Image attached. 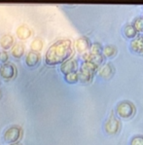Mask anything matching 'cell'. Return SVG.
Returning a JSON list of instances; mask_svg holds the SVG:
<instances>
[{"instance_id": "13", "label": "cell", "mask_w": 143, "mask_h": 145, "mask_svg": "<svg viewBox=\"0 0 143 145\" xmlns=\"http://www.w3.org/2000/svg\"><path fill=\"white\" fill-rule=\"evenodd\" d=\"M15 39L11 34H4L3 36L0 38V46L4 49V50H8V49L12 48L14 45Z\"/></svg>"}, {"instance_id": "1", "label": "cell", "mask_w": 143, "mask_h": 145, "mask_svg": "<svg viewBox=\"0 0 143 145\" xmlns=\"http://www.w3.org/2000/svg\"><path fill=\"white\" fill-rule=\"evenodd\" d=\"M72 43L69 39H60L54 43L46 53L45 61L48 65L63 63L72 55Z\"/></svg>"}, {"instance_id": "23", "label": "cell", "mask_w": 143, "mask_h": 145, "mask_svg": "<svg viewBox=\"0 0 143 145\" xmlns=\"http://www.w3.org/2000/svg\"><path fill=\"white\" fill-rule=\"evenodd\" d=\"M9 145H21V144L18 143V142H17V143H12V144H9Z\"/></svg>"}, {"instance_id": "3", "label": "cell", "mask_w": 143, "mask_h": 145, "mask_svg": "<svg viewBox=\"0 0 143 145\" xmlns=\"http://www.w3.org/2000/svg\"><path fill=\"white\" fill-rule=\"evenodd\" d=\"M23 137V129L20 126H11L5 131L3 135V139L9 144L17 143Z\"/></svg>"}, {"instance_id": "19", "label": "cell", "mask_w": 143, "mask_h": 145, "mask_svg": "<svg viewBox=\"0 0 143 145\" xmlns=\"http://www.w3.org/2000/svg\"><path fill=\"white\" fill-rule=\"evenodd\" d=\"M64 79L69 84H75L79 81V74H78V72L69 73V74L64 75Z\"/></svg>"}, {"instance_id": "12", "label": "cell", "mask_w": 143, "mask_h": 145, "mask_svg": "<svg viewBox=\"0 0 143 145\" xmlns=\"http://www.w3.org/2000/svg\"><path fill=\"white\" fill-rule=\"evenodd\" d=\"M131 49L135 53L137 54H143V37L138 36L135 37V39H133L129 44Z\"/></svg>"}, {"instance_id": "16", "label": "cell", "mask_w": 143, "mask_h": 145, "mask_svg": "<svg viewBox=\"0 0 143 145\" xmlns=\"http://www.w3.org/2000/svg\"><path fill=\"white\" fill-rule=\"evenodd\" d=\"M124 33L126 35V37L128 38H131V39H135V36L137 35V31L135 27H133V24H127L124 28Z\"/></svg>"}, {"instance_id": "18", "label": "cell", "mask_w": 143, "mask_h": 145, "mask_svg": "<svg viewBox=\"0 0 143 145\" xmlns=\"http://www.w3.org/2000/svg\"><path fill=\"white\" fill-rule=\"evenodd\" d=\"M30 48H31V51L39 53L40 51L42 50V48H43V42H42V40L40 38H35L32 41V43H31Z\"/></svg>"}, {"instance_id": "5", "label": "cell", "mask_w": 143, "mask_h": 145, "mask_svg": "<svg viewBox=\"0 0 143 145\" xmlns=\"http://www.w3.org/2000/svg\"><path fill=\"white\" fill-rule=\"evenodd\" d=\"M17 68L12 62H5L0 67V75L6 80H11L16 76Z\"/></svg>"}, {"instance_id": "6", "label": "cell", "mask_w": 143, "mask_h": 145, "mask_svg": "<svg viewBox=\"0 0 143 145\" xmlns=\"http://www.w3.org/2000/svg\"><path fill=\"white\" fill-rule=\"evenodd\" d=\"M77 69H78V62L74 59H69L60 65V71L64 75L69 74V73H72V72H77Z\"/></svg>"}, {"instance_id": "10", "label": "cell", "mask_w": 143, "mask_h": 145, "mask_svg": "<svg viewBox=\"0 0 143 145\" xmlns=\"http://www.w3.org/2000/svg\"><path fill=\"white\" fill-rule=\"evenodd\" d=\"M16 33H17L18 37L21 40H26L31 36L32 31H31L30 28L28 27V26H26L25 24H22V25H20L19 27L17 28Z\"/></svg>"}, {"instance_id": "8", "label": "cell", "mask_w": 143, "mask_h": 145, "mask_svg": "<svg viewBox=\"0 0 143 145\" xmlns=\"http://www.w3.org/2000/svg\"><path fill=\"white\" fill-rule=\"evenodd\" d=\"M114 72H115V69H114L113 64L110 63V62L104 64L103 66H101V67L98 69V75H99V77H101L102 79H105V80L110 79L113 76Z\"/></svg>"}, {"instance_id": "25", "label": "cell", "mask_w": 143, "mask_h": 145, "mask_svg": "<svg viewBox=\"0 0 143 145\" xmlns=\"http://www.w3.org/2000/svg\"><path fill=\"white\" fill-rule=\"evenodd\" d=\"M142 37H143V35H142Z\"/></svg>"}, {"instance_id": "2", "label": "cell", "mask_w": 143, "mask_h": 145, "mask_svg": "<svg viewBox=\"0 0 143 145\" xmlns=\"http://www.w3.org/2000/svg\"><path fill=\"white\" fill-rule=\"evenodd\" d=\"M135 106L133 102L129 100H123L120 103H118L116 107V113L121 119L129 120L133 118L135 114Z\"/></svg>"}, {"instance_id": "22", "label": "cell", "mask_w": 143, "mask_h": 145, "mask_svg": "<svg viewBox=\"0 0 143 145\" xmlns=\"http://www.w3.org/2000/svg\"><path fill=\"white\" fill-rule=\"evenodd\" d=\"M9 59L8 57V54L6 51H2V52H0V61L3 62V63H5V62H7Z\"/></svg>"}, {"instance_id": "4", "label": "cell", "mask_w": 143, "mask_h": 145, "mask_svg": "<svg viewBox=\"0 0 143 145\" xmlns=\"http://www.w3.org/2000/svg\"><path fill=\"white\" fill-rule=\"evenodd\" d=\"M121 126L122 125H121L120 119H118V117H116L113 113H111L104 123V131L109 135H117L121 131Z\"/></svg>"}, {"instance_id": "7", "label": "cell", "mask_w": 143, "mask_h": 145, "mask_svg": "<svg viewBox=\"0 0 143 145\" xmlns=\"http://www.w3.org/2000/svg\"><path fill=\"white\" fill-rule=\"evenodd\" d=\"M91 42L90 39L86 36H81L79 37L75 42V47L77 49V51L81 54H85L87 52H89L90 50V47H91Z\"/></svg>"}, {"instance_id": "21", "label": "cell", "mask_w": 143, "mask_h": 145, "mask_svg": "<svg viewBox=\"0 0 143 145\" xmlns=\"http://www.w3.org/2000/svg\"><path fill=\"white\" fill-rule=\"evenodd\" d=\"M129 145H143V135H135L131 139Z\"/></svg>"}, {"instance_id": "20", "label": "cell", "mask_w": 143, "mask_h": 145, "mask_svg": "<svg viewBox=\"0 0 143 145\" xmlns=\"http://www.w3.org/2000/svg\"><path fill=\"white\" fill-rule=\"evenodd\" d=\"M133 25L137 32H143V18H140V17L135 18V19L133 20Z\"/></svg>"}, {"instance_id": "24", "label": "cell", "mask_w": 143, "mask_h": 145, "mask_svg": "<svg viewBox=\"0 0 143 145\" xmlns=\"http://www.w3.org/2000/svg\"><path fill=\"white\" fill-rule=\"evenodd\" d=\"M0 95H1V91H0Z\"/></svg>"}, {"instance_id": "17", "label": "cell", "mask_w": 143, "mask_h": 145, "mask_svg": "<svg viewBox=\"0 0 143 145\" xmlns=\"http://www.w3.org/2000/svg\"><path fill=\"white\" fill-rule=\"evenodd\" d=\"M117 55V48L114 45H106L103 48V56L106 57H114Z\"/></svg>"}, {"instance_id": "11", "label": "cell", "mask_w": 143, "mask_h": 145, "mask_svg": "<svg viewBox=\"0 0 143 145\" xmlns=\"http://www.w3.org/2000/svg\"><path fill=\"white\" fill-rule=\"evenodd\" d=\"M78 74H79V81H81L82 83H89V82H91V80L93 79L95 73L91 72L89 69L81 66Z\"/></svg>"}, {"instance_id": "9", "label": "cell", "mask_w": 143, "mask_h": 145, "mask_svg": "<svg viewBox=\"0 0 143 145\" xmlns=\"http://www.w3.org/2000/svg\"><path fill=\"white\" fill-rule=\"evenodd\" d=\"M40 59H41V56H40L39 53L30 51L25 57V63L29 67H33V66H36L39 64Z\"/></svg>"}, {"instance_id": "15", "label": "cell", "mask_w": 143, "mask_h": 145, "mask_svg": "<svg viewBox=\"0 0 143 145\" xmlns=\"http://www.w3.org/2000/svg\"><path fill=\"white\" fill-rule=\"evenodd\" d=\"M24 46L21 43H18L13 47L12 49V55L14 57H17V59H20L24 56Z\"/></svg>"}, {"instance_id": "14", "label": "cell", "mask_w": 143, "mask_h": 145, "mask_svg": "<svg viewBox=\"0 0 143 145\" xmlns=\"http://www.w3.org/2000/svg\"><path fill=\"white\" fill-rule=\"evenodd\" d=\"M89 52L93 56L102 55V54H103V47H102V45L100 43H98V42H95V43H93L91 45Z\"/></svg>"}]
</instances>
